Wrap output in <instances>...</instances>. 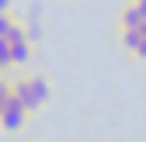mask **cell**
<instances>
[{
  "label": "cell",
  "mask_w": 146,
  "mask_h": 142,
  "mask_svg": "<svg viewBox=\"0 0 146 142\" xmlns=\"http://www.w3.org/2000/svg\"><path fill=\"white\" fill-rule=\"evenodd\" d=\"M14 97H17V104H21L28 114H35V111L49 108V101H52V83H49L45 76H17V80H14Z\"/></svg>",
  "instance_id": "1"
},
{
  "label": "cell",
  "mask_w": 146,
  "mask_h": 142,
  "mask_svg": "<svg viewBox=\"0 0 146 142\" xmlns=\"http://www.w3.org/2000/svg\"><path fill=\"white\" fill-rule=\"evenodd\" d=\"M28 118H31V114H28L21 104H17V97H14L7 108L0 111V132H21V128L28 125Z\"/></svg>",
  "instance_id": "2"
},
{
  "label": "cell",
  "mask_w": 146,
  "mask_h": 142,
  "mask_svg": "<svg viewBox=\"0 0 146 142\" xmlns=\"http://www.w3.org/2000/svg\"><path fill=\"white\" fill-rule=\"evenodd\" d=\"M7 42H11V52H14V66H28V59H31V35H28V28L17 24Z\"/></svg>",
  "instance_id": "3"
},
{
  "label": "cell",
  "mask_w": 146,
  "mask_h": 142,
  "mask_svg": "<svg viewBox=\"0 0 146 142\" xmlns=\"http://www.w3.org/2000/svg\"><path fill=\"white\" fill-rule=\"evenodd\" d=\"M146 24V14L139 11L136 0H125L122 11H118V28H143Z\"/></svg>",
  "instance_id": "4"
},
{
  "label": "cell",
  "mask_w": 146,
  "mask_h": 142,
  "mask_svg": "<svg viewBox=\"0 0 146 142\" xmlns=\"http://www.w3.org/2000/svg\"><path fill=\"white\" fill-rule=\"evenodd\" d=\"M14 66V52H11V42L7 38H0V73L4 69H11Z\"/></svg>",
  "instance_id": "5"
},
{
  "label": "cell",
  "mask_w": 146,
  "mask_h": 142,
  "mask_svg": "<svg viewBox=\"0 0 146 142\" xmlns=\"http://www.w3.org/2000/svg\"><path fill=\"white\" fill-rule=\"evenodd\" d=\"M17 24H21V21H17L14 14H4V17H0V38H11Z\"/></svg>",
  "instance_id": "6"
},
{
  "label": "cell",
  "mask_w": 146,
  "mask_h": 142,
  "mask_svg": "<svg viewBox=\"0 0 146 142\" xmlns=\"http://www.w3.org/2000/svg\"><path fill=\"white\" fill-rule=\"evenodd\" d=\"M11 4H14V0H0V17H4V14H11Z\"/></svg>",
  "instance_id": "7"
}]
</instances>
